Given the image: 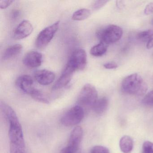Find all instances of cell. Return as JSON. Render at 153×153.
<instances>
[{
    "label": "cell",
    "instance_id": "obj_27",
    "mask_svg": "<svg viewBox=\"0 0 153 153\" xmlns=\"http://www.w3.org/2000/svg\"><path fill=\"white\" fill-rule=\"evenodd\" d=\"M13 1H0V8L1 9L7 8L13 2Z\"/></svg>",
    "mask_w": 153,
    "mask_h": 153
},
{
    "label": "cell",
    "instance_id": "obj_20",
    "mask_svg": "<svg viewBox=\"0 0 153 153\" xmlns=\"http://www.w3.org/2000/svg\"><path fill=\"white\" fill-rule=\"evenodd\" d=\"M153 36V30H146L139 33L137 35V38L143 42H148Z\"/></svg>",
    "mask_w": 153,
    "mask_h": 153
},
{
    "label": "cell",
    "instance_id": "obj_28",
    "mask_svg": "<svg viewBox=\"0 0 153 153\" xmlns=\"http://www.w3.org/2000/svg\"><path fill=\"white\" fill-rule=\"evenodd\" d=\"M24 150L14 145H10V153H24Z\"/></svg>",
    "mask_w": 153,
    "mask_h": 153
},
{
    "label": "cell",
    "instance_id": "obj_12",
    "mask_svg": "<svg viewBox=\"0 0 153 153\" xmlns=\"http://www.w3.org/2000/svg\"><path fill=\"white\" fill-rule=\"evenodd\" d=\"M34 76L39 84L42 85H48L53 82L55 79V75L52 71L44 69L36 71Z\"/></svg>",
    "mask_w": 153,
    "mask_h": 153
},
{
    "label": "cell",
    "instance_id": "obj_31",
    "mask_svg": "<svg viewBox=\"0 0 153 153\" xmlns=\"http://www.w3.org/2000/svg\"><path fill=\"white\" fill-rule=\"evenodd\" d=\"M146 48L148 49H151L153 48V36L147 43Z\"/></svg>",
    "mask_w": 153,
    "mask_h": 153
},
{
    "label": "cell",
    "instance_id": "obj_21",
    "mask_svg": "<svg viewBox=\"0 0 153 153\" xmlns=\"http://www.w3.org/2000/svg\"><path fill=\"white\" fill-rule=\"evenodd\" d=\"M60 153H81V149L67 145L62 149Z\"/></svg>",
    "mask_w": 153,
    "mask_h": 153
},
{
    "label": "cell",
    "instance_id": "obj_22",
    "mask_svg": "<svg viewBox=\"0 0 153 153\" xmlns=\"http://www.w3.org/2000/svg\"><path fill=\"white\" fill-rule=\"evenodd\" d=\"M142 153H153V143L149 141L144 142L142 146Z\"/></svg>",
    "mask_w": 153,
    "mask_h": 153
},
{
    "label": "cell",
    "instance_id": "obj_5",
    "mask_svg": "<svg viewBox=\"0 0 153 153\" xmlns=\"http://www.w3.org/2000/svg\"><path fill=\"white\" fill-rule=\"evenodd\" d=\"M85 112L83 107L76 105L66 112L61 119L62 124L66 127L75 126L79 123L84 118Z\"/></svg>",
    "mask_w": 153,
    "mask_h": 153
},
{
    "label": "cell",
    "instance_id": "obj_33",
    "mask_svg": "<svg viewBox=\"0 0 153 153\" xmlns=\"http://www.w3.org/2000/svg\"><path fill=\"white\" fill-rule=\"evenodd\" d=\"M151 24H152V25L153 26V19H152V21H151Z\"/></svg>",
    "mask_w": 153,
    "mask_h": 153
},
{
    "label": "cell",
    "instance_id": "obj_16",
    "mask_svg": "<svg viewBox=\"0 0 153 153\" xmlns=\"http://www.w3.org/2000/svg\"><path fill=\"white\" fill-rule=\"evenodd\" d=\"M119 145L123 153H130L133 149V141L130 136L125 135L121 138Z\"/></svg>",
    "mask_w": 153,
    "mask_h": 153
},
{
    "label": "cell",
    "instance_id": "obj_14",
    "mask_svg": "<svg viewBox=\"0 0 153 153\" xmlns=\"http://www.w3.org/2000/svg\"><path fill=\"white\" fill-rule=\"evenodd\" d=\"M23 50V46L20 44H16L9 46L4 51L2 55L4 60H9L17 56Z\"/></svg>",
    "mask_w": 153,
    "mask_h": 153
},
{
    "label": "cell",
    "instance_id": "obj_23",
    "mask_svg": "<svg viewBox=\"0 0 153 153\" xmlns=\"http://www.w3.org/2000/svg\"><path fill=\"white\" fill-rule=\"evenodd\" d=\"M90 153H110L109 149L106 147L96 146L91 149Z\"/></svg>",
    "mask_w": 153,
    "mask_h": 153
},
{
    "label": "cell",
    "instance_id": "obj_1",
    "mask_svg": "<svg viewBox=\"0 0 153 153\" xmlns=\"http://www.w3.org/2000/svg\"><path fill=\"white\" fill-rule=\"evenodd\" d=\"M3 112L10 123L9 137L10 144L24 150L25 142L22 126L16 112L10 106L8 105L4 108Z\"/></svg>",
    "mask_w": 153,
    "mask_h": 153
},
{
    "label": "cell",
    "instance_id": "obj_25",
    "mask_svg": "<svg viewBox=\"0 0 153 153\" xmlns=\"http://www.w3.org/2000/svg\"><path fill=\"white\" fill-rule=\"evenodd\" d=\"M109 1H96L93 4L92 8L94 10H98L105 6Z\"/></svg>",
    "mask_w": 153,
    "mask_h": 153
},
{
    "label": "cell",
    "instance_id": "obj_32",
    "mask_svg": "<svg viewBox=\"0 0 153 153\" xmlns=\"http://www.w3.org/2000/svg\"><path fill=\"white\" fill-rule=\"evenodd\" d=\"M116 5H117V7H118V8H121L123 6V2L122 1H117L116 2Z\"/></svg>",
    "mask_w": 153,
    "mask_h": 153
},
{
    "label": "cell",
    "instance_id": "obj_24",
    "mask_svg": "<svg viewBox=\"0 0 153 153\" xmlns=\"http://www.w3.org/2000/svg\"><path fill=\"white\" fill-rule=\"evenodd\" d=\"M142 102L146 105H153V90L146 95L142 100Z\"/></svg>",
    "mask_w": 153,
    "mask_h": 153
},
{
    "label": "cell",
    "instance_id": "obj_11",
    "mask_svg": "<svg viewBox=\"0 0 153 153\" xmlns=\"http://www.w3.org/2000/svg\"><path fill=\"white\" fill-rule=\"evenodd\" d=\"M42 61V53L36 51H30L25 55L23 64L27 68H36L41 66Z\"/></svg>",
    "mask_w": 153,
    "mask_h": 153
},
{
    "label": "cell",
    "instance_id": "obj_10",
    "mask_svg": "<svg viewBox=\"0 0 153 153\" xmlns=\"http://www.w3.org/2000/svg\"><path fill=\"white\" fill-rule=\"evenodd\" d=\"M16 85L24 93L31 95L35 90L34 87V81L31 76L24 75L18 78Z\"/></svg>",
    "mask_w": 153,
    "mask_h": 153
},
{
    "label": "cell",
    "instance_id": "obj_6",
    "mask_svg": "<svg viewBox=\"0 0 153 153\" xmlns=\"http://www.w3.org/2000/svg\"><path fill=\"white\" fill-rule=\"evenodd\" d=\"M59 24V21H57L39 33L35 42L36 46L37 48L43 49L49 44L58 31Z\"/></svg>",
    "mask_w": 153,
    "mask_h": 153
},
{
    "label": "cell",
    "instance_id": "obj_26",
    "mask_svg": "<svg viewBox=\"0 0 153 153\" xmlns=\"http://www.w3.org/2000/svg\"><path fill=\"white\" fill-rule=\"evenodd\" d=\"M153 13V2H150L146 6L144 10V14L145 15H149Z\"/></svg>",
    "mask_w": 153,
    "mask_h": 153
},
{
    "label": "cell",
    "instance_id": "obj_3",
    "mask_svg": "<svg viewBox=\"0 0 153 153\" xmlns=\"http://www.w3.org/2000/svg\"><path fill=\"white\" fill-rule=\"evenodd\" d=\"M123 34V31L120 27L112 25L99 30L97 33V36L100 42L108 45L119 41Z\"/></svg>",
    "mask_w": 153,
    "mask_h": 153
},
{
    "label": "cell",
    "instance_id": "obj_9",
    "mask_svg": "<svg viewBox=\"0 0 153 153\" xmlns=\"http://www.w3.org/2000/svg\"><path fill=\"white\" fill-rule=\"evenodd\" d=\"M33 26L28 20H23L16 27L13 37L16 40H21L29 36L33 31Z\"/></svg>",
    "mask_w": 153,
    "mask_h": 153
},
{
    "label": "cell",
    "instance_id": "obj_18",
    "mask_svg": "<svg viewBox=\"0 0 153 153\" xmlns=\"http://www.w3.org/2000/svg\"><path fill=\"white\" fill-rule=\"evenodd\" d=\"M91 15V11L88 9H81L73 13L72 19L75 21H82L89 17Z\"/></svg>",
    "mask_w": 153,
    "mask_h": 153
},
{
    "label": "cell",
    "instance_id": "obj_7",
    "mask_svg": "<svg viewBox=\"0 0 153 153\" xmlns=\"http://www.w3.org/2000/svg\"><path fill=\"white\" fill-rule=\"evenodd\" d=\"M68 62L76 71L85 69L87 65V54L85 51L82 49L76 50L72 53Z\"/></svg>",
    "mask_w": 153,
    "mask_h": 153
},
{
    "label": "cell",
    "instance_id": "obj_15",
    "mask_svg": "<svg viewBox=\"0 0 153 153\" xmlns=\"http://www.w3.org/2000/svg\"><path fill=\"white\" fill-rule=\"evenodd\" d=\"M109 101L106 97H103L97 100L92 107L94 111L97 114H102L105 112L108 108Z\"/></svg>",
    "mask_w": 153,
    "mask_h": 153
},
{
    "label": "cell",
    "instance_id": "obj_19",
    "mask_svg": "<svg viewBox=\"0 0 153 153\" xmlns=\"http://www.w3.org/2000/svg\"><path fill=\"white\" fill-rule=\"evenodd\" d=\"M30 95L32 98L37 102L45 104H48L50 102L48 97L42 92L37 89H36Z\"/></svg>",
    "mask_w": 153,
    "mask_h": 153
},
{
    "label": "cell",
    "instance_id": "obj_8",
    "mask_svg": "<svg viewBox=\"0 0 153 153\" xmlns=\"http://www.w3.org/2000/svg\"><path fill=\"white\" fill-rule=\"evenodd\" d=\"M75 71V69L68 62L61 76L53 86V90H59L66 87L71 80Z\"/></svg>",
    "mask_w": 153,
    "mask_h": 153
},
{
    "label": "cell",
    "instance_id": "obj_29",
    "mask_svg": "<svg viewBox=\"0 0 153 153\" xmlns=\"http://www.w3.org/2000/svg\"><path fill=\"white\" fill-rule=\"evenodd\" d=\"M104 67L106 69H114L118 68L117 63L114 62H109L105 63L103 65Z\"/></svg>",
    "mask_w": 153,
    "mask_h": 153
},
{
    "label": "cell",
    "instance_id": "obj_30",
    "mask_svg": "<svg viewBox=\"0 0 153 153\" xmlns=\"http://www.w3.org/2000/svg\"><path fill=\"white\" fill-rule=\"evenodd\" d=\"M20 15V11L18 10L15 9L12 10L11 13V19L12 20H16L17 19Z\"/></svg>",
    "mask_w": 153,
    "mask_h": 153
},
{
    "label": "cell",
    "instance_id": "obj_2",
    "mask_svg": "<svg viewBox=\"0 0 153 153\" xmlns=\"http://www.w3.org/2000/svg\"><path fill=\"white\" fill-rule=\"evenodd\" d=\"M121 90L128 94L142 96L146 93L148 85L140 75L134 73L127 76L123 80Z\"/></svg>",
    "mask_w": 153,
    "mask_h": 153
},
{
    "label": "cell",
    "instance_id": "obj_17",
    "mask_svg": "<svg viewBox=\"0 0 153 153\" xmlns=\"http://www.w3.org/2000/svg\"><path fill=\"white\" fill-rule=\"evenodd\" d=\"M108 45L100 42L99 44L93 46L90 50V53L94 57H101L103 55L107 50Z\"/></svg>",
    "mask_w": 153,
    "mask_h": 153
},
{
    "label": "cell",
    "instance_id": "obj_4",
    "mask_svg": "<svg viewBox=\"0 0 153 153\" xmlns=\"http://www.w3.org/2000/svg\"><path fill=\"white\" fill-rule=\"evenodd\" d=\"M97 95V91L94 86L91 84H86L79 93L78 103L81 107L92 108L98 99Z\"/></svg>",
    "mask_w": 153,
    "mask_h": 153
},
{
    "label": "cell",
    "instance_id": "obj_13",
    "mask_svg": "<svg viewBox=\"0 0 153 153\" xmlns=\"http://www.w3.org/2000/svg\"><path fill=\"white\" fill-rule=\"evenodd\" d=\"M83 131L80 126H76L71 131L68 145L80 148L83 139Z\"/></svg>",
    "mask_w": 153,
    "mask_h": 153
}]
</instances>
